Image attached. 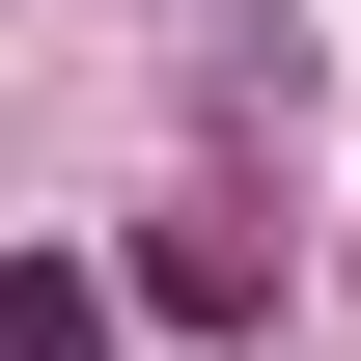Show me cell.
Segmentation results:
<instances>
[{"mask_svg":"<svg viewBox=\"0 0 361 361\" xmlns=\"http://www.w3.org/2000/svg\"><path fill=\"white\" fill-rule=\"evenodd\" d=\"M0 361H111V278H56V250H28V278H0Z\"/></svg>","mask_w":361,"mask_h":361,"instance_id":"obj_1","label":"cell"}]
</instances>
